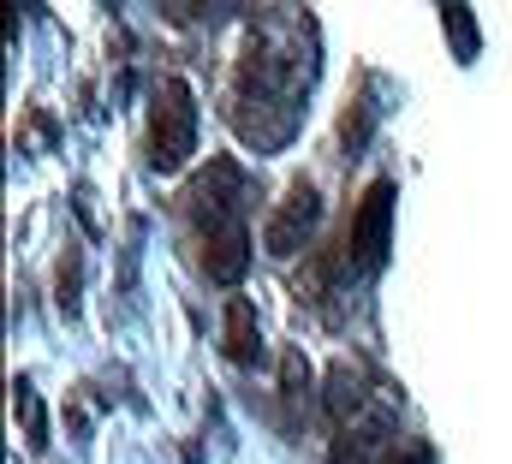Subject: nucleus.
Instances as JSON below:
<instances>
[{"mask_svg": "<svg viewBox=\"0 0 512 464\" xmlns=\"http://www.w3.org/2000/svg\"><path fill=\"white\" fill-rule=\"evenodd\" d=\"M12 417L24 423V441H30V453H48V417H42V399H36V387L18 375L12 381Z\"/></svg>", "mask_w": 512, "mask_h": 464, "instance_id": "obj_7", "label": "nucleus"}, {"mask_svg": "<svg viewBox=\"0 0 512 464\" xmlns=\"http://www.w3.org/2000/svg\"><path fill=\"white\" fill-rule=\"evenodd\" d=\"M245 209H251V179L239 161H209L185 197H179V221H185V250L197 262L203 280L215 286H239L245 268H251V227H245Z\"/></svg>", "mask_w": 512, "mask_h": 464, "instance_id": "obj_1", "label": "nucleus"}, {"mask_svg": "<svg viewBox=\"0 0 512 464\" xmlns=\"http://www.w3.org/2000/svg\"><path fill=\"white\" fill-rule=\"evenodd\" d=\"M387 232H393V179H376V185L358 197L352 221H346L340 262H346L352 274H376L387 262Z\"/></svg>", "mask_w": 512, "mask_h": 464, "instance_id": "obj_4", "label": "nucleus"}, {"mask_svg": "<svg viewBox=\"0 0 512 464\" xmlns=\"http://www.w3.org/2000/svg\"><path fill=\"white\" fill-rule=\"evenodd\" d=\"M441 30H447V42H453V54H459V66H471L477 60V12L471 6H441Z\"/></svg>", "mask_w": 512, "mask_h": 464, "instance_id": "obj_8", "label": "nucleus"}, {"mask_svg": "<svg viewBox=\"0 0 512 464\" xmlns=\"http://www.w3.org/2000/svg\"><path fill=\"white\" fill-rule=\"evenodd\" d=\"M280 399H286L292 411H310V363H304L298 351L280 357Z\"/></svg>", "mask_w": 512, "mask_h": 464, "instance_id": "obj_9", "label": "nucleus"}, {"mask_svg": "<svg viewBox=\"0 0 512 464\" xmlns=\"http://www.w3.org/2000/svg\"><path fill=\"white\" fill-rule=\"evenodd\" d=\"M316 221H322V191H316L310 179H292V185H286V197L274 203L268 227H262L268 256H298V250H310Z\"/></svg>", "mask_w": 512, "mask_h": 464, "instance_id": "obj_5", "label": "nucleus"}, {"mask_svg": "<svg viewBox=\"0 0 512 464\" xmlns=\"http://www.w3.org/2000/svg\"><path fill=\"white\" fill-rule=\"evenodd\" d=\"M221 346L233 363H256L262 357V322H256V310L245 298H233L227 304V322H221Z\"/></svg>", "mask_w": 512, "mask_h": 464, "instance_id": "obj_6", "label": "nucleus"}, {"mask_svg": "<svg viewBox=\"0 0 512 464\" xmlns=\"http://www.w3.org/2000/svg\"><path fill=\"white\" fill-rule=\"evenodd\" d=\"M197 155V96L185 78H161L149 96V131H143V161L155 173H179Z\"/></svg>", "mask_w": 512, "mask_h": 464, "instance_id": "obj_3", "label": "nucleus"}, {"mask_svg": "<svg viewBox=\"0 0 512 464\" xmlns=\"http://www.w3.org/2000/svg\"><path fill=\"white\" fill-rule=\"evenodd\" d=\"M304 90H310V60H298L292 48H274V42H251L239 54L233 96H227L239 137L256 149H280L298 131Z\"/></svg>", "mask_w": 512, "mask_h": 464, "instance_id": "obj_2", "label": "nucleus"}, {"mask_svg": "<svg viewBox=\"0 0 512 464\" xmlns=\"http://www.w3.org/2000/svg\"><path fill=\"white\" fill-rule=\"evenodd\" d=\"M382 464H435V453H429L423 441H399V447H393Z\"/></svg>", "mask_w": 512, "mask_h": 464, "instance_id": "obj_11", "label": "nucleus"}, {"mask_svg": "<svg viewBox=\"0 0 512 464\" xmlns=\"http://www.w3.org/2000/svg\"><path fill=\"white\" fill-rule=\"evenodd\" d=\"M78 274H84V262L66 256V262H60V310H66V316L78 310Z\"/></svg>", "mask_w": 512, "mask_h": 464, "instance_id": "obj_10", "label": "nucleus"}]
</instances>
